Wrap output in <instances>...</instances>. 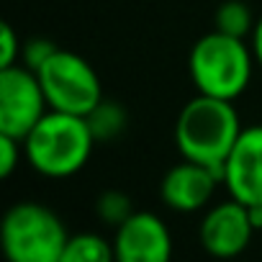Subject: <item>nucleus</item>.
I'll return each instance as SVG.
<instances>
[{
  "mask_svg": "<svg viewBox=\"0 0 262 262\" xmlns=\"http://www.w3.org/2000/svg\"><path fill=\"white\" fill-rule=\"evenodd\" d=\"M242 134V121L234 108V100H221L211 95L190 98L175 121V147L183 160L198 162L221 172L226 157L231 155Z\"/></svg>",
  "mask_w": 262,
  "mask_h": 262,
  "instance_id": "nucleus-1",
  "label": "nucleus"
},
{
  "mask_svg": "<svg viewBox=\"0 0 262 262\" xmlns=\"http://www.w3.org/2000/svg\"><path fill=\"white\" fill-rule=\"evenodd\" d=\"M95 147V137L85 116L49 111L24 139V160L49 180L77 175Z\"/></svg>",
  "mask_w": 262,
  "mask_h": 262,
  "instance_id": "nucleus-2",
  "label": "nucleus"
},
{
  "mask_svg": "<svg viewBox=\"0 0 262 262\" xmlns=\"http://www.w3.org/2000/svg\"><path fill=\"white\" fill-rule=\"evenodd\" d=\"M254 52L247 39L226 36L221 31L203 34L188 57V72L201 95L236 100L252 82Z\"/></svg>",
  "mask_w": 262,
  "mask_h": 262,
  "instance_id": "nucleus-3",
  "label": "nucleus"
},
{
  "mask_svg": "<svg viewBox=\"0 0 262 262\" xmlns=\"http://www.w3.org/2000/svg\"><path fill=\"white\" fill-rule=\"evenodd\" d=\"M70 234L62 219L44 203H13L0 226V242L8 262H59Z\"/></svg>",
  "mask_w": 262,
  "mask_h": 262,
  "instance_id": "nucleus-4",
  "label": "nucleus"
},
{
  "mask_svg": "<svg viewBox=\"0 0 262 262\" xmlns=\"http://www.w3.org/2000/svg\"><path fill=\"white\" fill-rule=\"evenodd\" d=\"M36 77L47 95L49 111L88 116L103 100V85L95 67L67 49H57L39 70Z\"/></svg>",
  "mask_w": 262,
  "mask_h": 262,
  "instance_id": "nucleus-5",
  "label": "nucleus"
},
{
  "mask_svg": "<svg viewBox=\"0 0 262 262\" xmlns=\"http://www.w3.org/2000/svg\"><path fill=\"white\" fill-rule=\"evenodd\" d=\"M47 113L49 103L34 70L26 64L0 70V134L24 142Z\"/></svg>",
  "mask_w": 262,
  "mask_h": 262,
  "instance_id": "nucleus-6",
  "label": "nucleus"
},
{
  "mask_svg": "<svg viewBox=\"0 0 262 262\" xmlns=\"http://www.w3.org/2000/svg\"><path fill=\"white\" fill-rule=\"evenodd\" d=\"M116 262H172V234L152 211H134L113 234Z\"/></svg>",
  "mask_w": 262,
  "mask_h": 262,
  "instance_id": "nucleus-7",
  "label": "nucleus"
},
{
  "mask_svg": "<svg viewBox=\"0 0 262 262\" xmlns=\"http://www.w3.org/2000/svg\"><path fill=\"white\" fill-rule=\"evenodd\" d=\"M252 234L254 226L249 221V208L234 198L211 206L198 229L201 247L216 259H231L242 254L249 247Z\"/></svg>",
  "mask_w": 262,
  "mask_h": 262,
  "instance_id": "nucleus-8",
  "label": "nucleus"
},
{
  "mask_svg": "<svg viewBox=\"0 0 262 262\" xmlns=\"http://www.w3.org/2000/svg\"><path fill=\"white\" fill-rule=\"evenodd\" d=\"M224 185L229 198L244 206H262V123L242 128L224 165Z\"/></svg>",
  "mask_w": 262,
  "mask_h": 262,
  "instance_id": "nucleus-9",
  "label": "nucleus"
},
{
  "mask_svg": "<svg viewBox=\"0 0 262 262\" xmlns=\"http://www.w3.org/2000/svg\"><path fill=\"white\" fill-rule=\"evenodd\" d=\"M219 183H224L221 172L183 160L165 172L160 183V198L167 208L178 213H193L206 208V203H211Z\"/></svg>",
  "mask_w": 262,
  "mask_h": 262,
  "instance_id": "nucleus-10",
  "label": "nucleus"
},
{
  "mask_svg": "<svg viewBox=\"0 0 262 262\" xmlns=\"http://www.w3.org/2000/svg\"><path fill=\"white\" fill-rule=\"evenodd\" d=\"M59 262H116L113 242L95 231L70 234Z\"/></svg>",
  "mask_w": 262,
  "mask_h": 262,
  "instance_id": "nucleus-11",
  "label": "nucleus"
},
{
  "mask_svg": "<svg viewBox=\"0 0 262 262\" xmlns=\"http://www.w3.org/2000/svg\"><path fill=\"white\" fill-rule=\"evenodd\" d=\"M85 118H88V126H90L93 137H95V144L98 142H103V144L116 142L126 131V111H123V105H118L113 100H105V98Z\"/></svg>",
  "mask_w": 262,
  "mask_h": 262,
  "instance_id": "nucleus-12",
  "label": "nucleus"
},
{
  "mask_svg": "<svg viewBox=\"0 0 262 262\" xmlns=\"http://www.w3.org/2000/svg\"><path fill=\"white\" fill-rule=\"evenodd\" d=\"M254 24H257V18L252 16L249 6L242 3V0H224L216 8V16H213L216 31H221L226 36H236V39L252 36Z\"/></svg>",
  "mask_w": 262,
  "mask_h": 262,
  "instance_id": "nucleus-13",
  "label": "nucleus"
},
{
  "mask_svg": "<svg viewBox=\"0 0 262 262\" xmlns=\"http://www.w3.org/2000/svg\"><path fill=\"white\" fill-rule=\"evenodd\" d=\"M131 213H134L131 198H128L126 193H121V190H103V193L95 198V216H98L103 224L113 226V229H118Z\"/></svg>",
  "mask_w": 262,
  "mask_h": 262,
  "instance_id": "nucleus-14",
  "label": "nucleus"
},
{
  "mask_svg": "<svg viewBox=\"0 0 262 262\" xmlns=\"http://www.w3.org/2000/svg\"><path fill=\"white\" fill-rule=\"evenodd\" d=\"M59 47L54 44V41H49V39H44V36H34V39H29V41H24V49H21V59H24V64L29 67V70H39L54 52H57Z\"/></svg>",
  "mask_w": 262,
  "mask_h": 262,
  "instance_id": "nucleus-15",
  "label": "nucleus"
},
{
  "mask_svg": "<svg viewBox=\"0 0 262 262\" xmlns=\"http://www.w3.org/2000/svg\"><path fill=\"white\" fill-rule=\"evenodd\" d=\"M21 49H24V44H21L16 29L8 21H3V26H0V70L21 64Z\"/></svg>",
  "mask_w": 262,
  "mask_h": 262,
  "instance_id": "nucleus-16",
  "label": "nucleus"
},
{
  "mask_svg": "<svg viewBox=\"0 0 262 262\" xmlns=\"http://www.w3.org/2000/svg\"><path fill=\"white\" fill-rule=\"evenodd\" d=\"M24 160V142L0 134V178H11Z\"/></svg>",
  "mask_w": 262,
  "mask_h": 262,
  "instance_id": "nucleus-17",
  "label": "nucleus"
},
{
  "mask_svg": "<svg viewBox=\"0 0 262 262\" xmlns=\"http://www.w3.org/2000/svg\"><path fill=\"white\" fill-rule=\"evenodd\" d=\"M249 44H252V52H254L257 67L262 70V16H259L257 24H254V31H252V36H249Z\"/></svg>",
  "mask_w": 262,
  "mask_h": 262,
  "instance_id": "nucleus-18",
  "label": "nucleus"
},
{
  "mask_svg": "<svg viewBox=\"0 0 262 262\" xmlns=\"http://www.w3.org/2000/svg\"><path fill=\"white\" fill-rule=\"evenodd\" d=\"M247 208H249V221H252L254 231H259L262 229V206H247Z\"/></svg>",
  "mask_w": 262,
  "mask_h": 262,
  "instance_id": "nucleus-19",
  "label": "nucleus"
}]
</instances>
